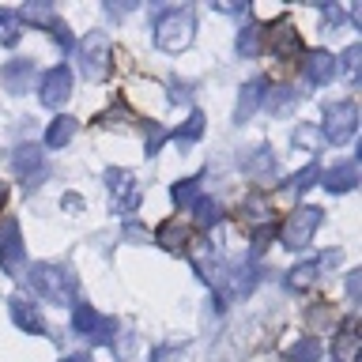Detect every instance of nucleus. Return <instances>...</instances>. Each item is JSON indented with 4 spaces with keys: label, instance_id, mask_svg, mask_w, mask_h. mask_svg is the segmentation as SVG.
Here are the masks:
<instances>
[{
    "label": "nucleus",
    "instance_id": "obj_37",
    "mask_svg": "<svg viewBox=\"0 0 362 362\" xmlns=\"http://www.w3.org/2000/svg\"><path fill=\"white\" fill-rule=\"evenodd\" d=\"M358 57H362V49H358V45H351V49H347L344 57H339L336 72H339V68H344V72H355V68H358Z\"/></svg>",
    "mask_w": 362,
    "mask_h": 362
},
{
    "label": "nucleus",
    "instance_id": "obj_46",
    "mask_svg": "<svg viewBox=\"0 0 362 362\" xmlns=\"http://www.w3.org/2000/svg\"><path fill=\"white\" fill-rule=\"evenodd\" d=\"M4 200H8V189H4V181H0V208H4Z\"/></svg>",
    "mask_w": 362,
    "mask_h": 362
},
{
    "label": "nucleus",
    "instance_id": "obj_40",
    "mask_svg": "<svg viewBox=\"0 0 362 362\" xmlns=\"http://www.w3.org/2000/svg\"><path fill=\"white\" fill-rule=\"evenodd\" d=\"M242 211L249 215V219H260V215H264V197H249Z\"/></svg>",
    "mask_w": 362,
    "mask_h": 362
},
{
    "label": "nucleus",
    "instance_id": "obj_16",
    "mask_svg": "<svg viewBox=\"0 0 362 362\" xmlns=\"http://www.w3.org/2000/svg\"><path fill=\"white\" fill-rule=\"evenodd\" d=\"M155 242L170 249V253H185L189 249V234H185V226H181V219H163L155 226Z\"/></svg>",
    "mask_w": 362,
    "mask_h": 362
},
{
    "label": "nucleus",
    "instance_id": "obj_6",
    "mask_svg": "<svg viewBox=\"0 0 362 362\" xmlns=\"http://www.w3.org/2000/svg\"><path fill=\"white\" fill-rule=\"evenodd\" d=\"M358 129V110L355 102H336V106H328L325 113V140L332 147H344L351 136Z\"/></svg>",
    "mask_w": 362,
    "mask_h": 362
},
{
    "label": "nucleus",
    "instance_id": "obj_35",
    "mask_svg": "<svg viewBox=\"0 0 362 362\" xmlns=\"http://www.w3.org/2000/svg\"><path fill=\"white\" fill-rule=\"evenodd\" d=\"M192 98V83L185 79H170V102H189Z\"/></svg>",
    "mask_w": 362,
    "mask_h": 362
},
{
    "label": "nucleus",
    "instance_id": "obj_31",
    "mask_svg": "<svg viewBox=\"0 0 362 362\" xmlns=\"http://www.w3.org/2000/svg\"><path fill=\"white\" fill-rule=\"evenodd\" d=\"M49 34L57 38V45H61V53H72V49H76V42H72V30H68L61 19H53V23H49Z\"/></svg>",
    "mask_w": 362,
    "mask_h": 362
},
{
    "label": "nucleus",
    "instance_id": "obj_26",
    "mask_svg": "<svg viewBox=\"0 0 362 362\" xmlns=\"http://www.w3.org/2000/svg\"><path fill=\"white\" fill-rule=\"evenodd\" d=\"M19 34H23V19H19V11L0 8V45H16V42H19Z\"/></svg>",
    "mask_w": 362,
    "mask_h": 362
},
{
    "label": "nucleus",
    "instance_id": "obj_10",
    "mask_svg": "<svg viewBox=\"0 0 362 362\" xmlns=\"http://www.w3.org/2000/svg\"><path fill=\"white\" fill-rule=\"evenodd\" d=\"M339 264V249H328V253H321L317 260H305V264H294L287 272V291H305L310 283H317L325 276V268H336Z\"/></svg>",
    "mask_w": 362,
    "mask_h": 362
},
{
    "label": "nucleus",
    "instance_id": "obj_5",
    "mask_svg": "<svg viewBox=\"0 0 362 362\" xmlns=\"http://www.w3.org/2000/svg\"><path fill=\"white\" fill-rule=\"evenodd\" d=\"M0 272L4 276H23L27 272V249H23V234L16 219H4V226H0Z\"/></svg>",
    "mask_w": 362,
    "mask_h": 362
},
{
    "label": "nucleus",
    "instance_id": "obj_21",
    "mask_svg": "<svg viewBox=\"0 0 362 362\" xmlns=\"http://www.w3.org/2000/svg\"><path fill=\"white\" fill-rule=\"evenodd\" d=\"M242 170H245V174H253V177H268V174H276V158H272L268 147H257V151L242 163Z\"/></svg>",
    "mask_w": 362,
    "mask_h": 362
},
{
    "label": "nucleus",
    "instance_id": "obj_30",
    "mask_svg": "<svg viewBox=\"0 0 362 362\" xmlns=\"http://www.w3.org/2000/svg\"><path fill=\"white\" fill-rule=\"evenodd\" d=\"M19 19H30V23H45V27H49V23H53L57 16H53V8H49V4H27V8L19 11Z\"/></svg>",
    "mask_w": 362,
    "mask_h": 362
},
{
    "label": "nucleus",
    "instance_id": "obj_27",
    "mask_svg": "<svg viewBox=\"0 0 362 362\" xmlns=\"http://www.w3.org/2000/svg\"><path fill=\"white\" fill-rule=\"evenodd\" d=\"M192 208H197V226H204V230L223 219V208H219L215 200H208V197H200L197 204H192Z\"/></svg>",
    "mask_w": 362,
    "mask_h": 362
},
{
    "label": "nucleus",
    "instance_id": "obj_42",
    "mask_svg": "<svg viewBox=\"0 0 362 362\" xmlns=\"http://www.w3.org/2000/svg\"><path fill=\"white\" fill-rule=\"evenodd\" d=\"M358 291H362V276H358V272H351V276H347V298L358 302Z\"/></svg>",
    "mask_w": 362,
    "mask_h": 362
},
{
    "label": "nucleus",
    "instance_id": "obj_39",
    "mask_svg": "<svg viewBox=\"0 0 362 362\" xmlns=\"http://www.w3.org/2000/svg\"><path fill=\"white\" fill-rule=\"evenodd\" d=\"M344 19H347V16H344V8H336V4H332V8H325V27H328V30H336Z\"/></svg>",
    "mask_w": 362,
    "mask_h": 362
},
{
    "label": "nucleus",
    "instance_id": "obj_1",
    "mask_svg": "<svg viewBox=\"0 0 362 362\" xmlns=\"http://www.w3.org/2000/svg\"><path fill=\"white\" fill-rule=\"evenodd\" d=\"M27 283L38 298L57 302V305H68L76 294V276H72V268H64V264H45V260L42 264H30Z\"/></svg>",
    "mask_w": 362,
    "mask_h": 362
},
{
    "label": "nucleus",
    "instance_id": "obj_11",
    "mask_svg": "<svg viewBox=\"0 0 362 362\" xmlns=\"http://www.w3.org/2000/svg\"><path fill=\"white\" fill-rule=\"evenodd\" d=\"M42 106H49V110H61L68 98H72V72H68L64 64H57L49 68V72L42 76Z\"/></svg>",
    "mask_w": 362,
    "mask_h": 362
},
{
    "label": "nucleus",
    "instance_id": "obj_14",
    "mask_svg": "<svg viewBox=\"0 0 362 362\" xmlns=\"http://www.w3.org/2000/svg\"><path fill=\"white\" fill-rule=\"evenodd\" d=\"M30 79H34V61L19 57V61H8L0 68V83H4L8 95H27L30 90Z\"/></svg>",
    "mask_w": 362,
    "mask_h": 362
},
{
    "label": "nucleus",
    "instance_id": "obj_17",
    "mask_svg": "<svg viewBox=\"0 0 362 362\" xmlns=\"http://www.w3.org/2000/svg\"><path fill=\"white\" fill-rule=\"evenodd\" d=\"M321 177H325V189L328 192H351V189L358 185V166L355 163H339V166H332Z\"/></svg>",
    "mask_w": 362,
    "mask_h": 362
},
{
    "label": "nucleus",
    "instance_id": "obj_33",
    "mask_svg": "<svg viewBox=\"0 0 362 362\" xmlns=\"http://www.w3.org/2000/svg\"><path fill=\"white\" fill-rule=\"evenodd\" d=\"M163 144H166V129L163 124H151V132H147V158L163 151Z\"/></svg>",
    "mask_w": 362,
    "mask_h": 362
},
{
    "label": "nucleus",
    "instance_id": "obj_23",
    "mask_svg": "<svg viewBox=\"0 0 362 362\" xmlns=\"http://www.w3.org/2000/svg\"><path fill=\"white\" fill-rule=\"evenodd\" d=\"M287 362H321V339H317V336H302L298 344L287 351Z\"/></svg>",
    "mask_w": 362,
    "mask_h": 362
},
{
    "label": "nucleus",
    "instance_id": "obj_15",
    "mask_svg": "<svg viewBox=\"0 0 362 362\" xmlns=\"http://www.w3.org/2000/svg\"><path fill=\"white\" fill-rule=\"evenodd\" d=\"M8 313H11V321H16L23 332H30V336H42L45 332V321H42V313L34 310V305L27 302V298H8Z\"/></svg>",
    "mask_w": 362,
    "mask_h": 362
},
{
    "label": "nucleus",
    "instance_id": "obj_3",
    "mask_svg": "<svg viewBox=\"0 0 362 362\" xmlns=\"http://www.w3.org/2000/svg\"><path fill=\"white\" fill-rule=\"evenodd\" d=\"M79 53V68H83V76L90 79V83H98V79H106L110 72V38L102 30H90L83 42L76 45Z\"/></svg>",
    "mask_w": 362,
    "mask_h": 362
},
{
    "label": "nucleus",
    "instance_id": "obj_47",
    "mask_svg": "<svg viewBox=\"0 0 362 362\" xmlns=\"http://www.w3.org/2000/svg\"><path fill=\"white\" fill-rule=\"evenodd\" d=\"M332 362H336V358H332Z\"/></svg>",
    "mask_w": 362,
    "mask_h": 362
},
{
    "label": "nucleus",
    "instance_id": "obj_4",
    "mask_svg": "<svg viewBox=\"0 0 362 362\" xmlns=\"http://www.w3.org/2000/svg\"><path fill=\"white\" fill-rule=\"evenodd\" d=\"M321 219H325V211L313 208V204H305V208L291 211L287 223H283V230H279L283 245H287V249H305V245L313 242V230L321 226Z\"/></svg>",
    "mask_w": 362,
    "mask_h": 362
},
{
    "label": "nucleus",
    "instance_id": "obj_24",
    "mask_svg": "<svg viewBox=\"0 0 362 362\" xmlns=\"http://www.w3.org/2000/svg\"><path fill=\"white\" fill-rule=\"evenodd\" d=\"M170 197H174V204L181 211L192 208V204L200 200V177H185V181H177L174 189H170Z\"/></svg>",
    "mask_w": 362,
    "mask_h": 362
},
{
    "label": "nucleus",
    "instance_id": "obj_13",
    "mask_svg": "<svg viewBox=\"0 0 362 362\" xmlns=\"http://www.w3.org/2000/svg\"><path fill=\"white\" fill-rule=\"evenodd\" d=\"M302 72H305V83H310V87H325V83H332V76H336V57H332V53H325V49L305 53Z\"/></svg>",
    "mask_w": 362,
    "mask_h": 362
},
{
    "label": "nucleus",
    "instance_id": "obj_18",
    "mask_svg": "<svg viewBox=\"0 0 362 362\" xmlns=\"http://www.w3.org/2000/svg\"><path fill=\"white\" fill-rule=\"evenodd\" d=\"M264 102V79H249L238 95V121H249L257 113V106Z\"/></svg>",
    "mask_w": 362,
    "mask_h": 362
},
{
    "label": "nucleus",
    "instance_id": "obj_28",
    "mask_svg": "<svg viewBox=\"0 0 362 362\" xmlns=\"http://www.w3.org/2000/svg\"><path fill=\"white\" fill-rule=\"evenodd\" d=\"M238 53L242 57H257L260 53V27L257 23H249V27L238 30Z\"/></svg>",
    "mask_w": 362,
    "mask_h": 362
},
{
    "label": "nucleus",
    "instance_id": "obj_2",
    "mask_svg": "<svg viewBox=\"0 0 362 362\" xmlns=\"http://www.w3.org/2000/svg\"><path fill=\"white\" fill-rule=\"evenodd\" d=\"M192 30H197L192 11L189 8H170L155 23V45H158V49H166V53H181L192 42Z\"/></svg>",
    "mask_w": 362,
    "mask_h": 362
},
{
    "label": "nucleus",
    "instance_id": "obj_34",
    "mask_svg": "<svg viewBox=\"0 0 362 362\" xmlns=\"http://www.w3.org/2000/svg\"><path fill=\"white\" fill-rule=\"evenodd\" d=\"M121 238H124V242H136V245H140V242H151V234H147L140 223H124V226H121Z\"/></svg>",
    "mask_w": 362,
    "mask_h": 362
},
{
    "label": "nucleus",
    "instance_id": "obj_45",
    "mask_svg": "<svg viewBox=\"0 0 362 362\" xmlns=\"http://www.w3.org/2000/svg\"><path fill=\"white\" fill-rule=\"evenodd\" d=\"M64 362H90V358H87V355H68Z\"/></svg>",
    "mask_w": 362,
    "mask_h": 362
},
{
    "label": "nucleus",
    "instance_id": "obj_20",
    "mask_svg": "<svg viewBox=\"0 0 362 362\" xmlns=\"http://www.w3.org/2000/svg\"><path fill=\"white\" fill-rule=\"evenodd\" d=\"M72 136H76V117L61 113V117H57L49 129H45V144H49V147H64L68 140H72Z\"/></svg>",
    "mask_w": 362,
    "mask_h": 362
},
{
    "label": "nucleus",
    "instance_id": "obj_9",
    "mask_svg": "<svg viewBox=\"0 0 362 362\" xmlns=\"http://www.w3.org/2000/svg\"><path fill=\"white\" fill-rule=\"evenodd\" d=\"M106 185L113 192V211L117 215H132L140 208V189H136L129 170H106Z\"/></svg>",
    "mask_w": 362,
    "mask_h": 362
},
{
    "label": "nucleus",
    "instance_id": "obj_8",
    "mask_svg": "<svg viewBox=\"0 0 362 362\" xmlns=\"http://www.w3.org/2000/svg\"><path fill=\"white\" fill-rule=\"evenodd\" d=\"M72 325H76V332L87 339L90 347H98V344H110L113 339V321H106L102 313H95L90 305H76V313H72Z\"/></svg>",
    "mask_w": 362,
    "mask_h": 362
},
{
    "label": "nucleus",
    "instance_id": "obj_38",
    "mask_svg": "<svg viewBox=\"0 0 362 362\" xmlns=\"http://www.w3.org/2000/svg\"><path fill=\"white\" fill-rule=\"evenodd\" d=\"M305 321H310V328H321V325L328 321V305H325V302H317L313 310L305 313Z\"/></svg>",
    "mask_w": 362,
    "mask_h": 362
},
{
    "label": "nucleus",
    "instance_id": "obj_25",
    "mask_svg": "<svg viewBox=\"0 0 362 362\" xmlns=\"http://www.w3.org/2000/svg\"><path fill=\"white\" fill-rule=\"evenodd\" d=\"M298 102V90L294 87H276V90H264V110L268 113H283Z\"/></svg>",
    "mask_w": 362,
    "mask_h": 362
},
{
    "label": "nucleus",
    "instance_id": "obj_29",
    "mask_svg": "<svg viewBox=\"0 0 362 362\" xmlns=\"http://www.w3.org/2000/svg\"><path fill=\"white\" fill-rule=\"evenodd\" d=\"M317 177H321V166H317V163H310V166H302L298 174L291 177V192H305V189H310L313 181H317Z\"/></svg>",
    "mask_w": 362,
    "mask_h": 362
},
{
    "label": "nucleus",
    "instance_id": "obj_12",
    "mask_svg": "<svg viewBox=\"0 0 362 362\" xmlns=\"http://www.w3.org/2000/svg\"><path fill=\"white\" fill-rule=\"evenodd\" d=\"M260 34H268V49H272V57H279V61H291V57L302 53V38L287 19H279L276 27H268Z\"/></svg>",
    "mask_w": 362,
    "mask_h": 362
},
{
    "label": "nucleus",
    "instance_id": "obj_32",
    "mask_svg": "<svg viewBox=\"0 0 362 362\" xmlns=\"http://www.w3.org/2000/svg\"><path fill=\"white\" fill-rule=\"evenodd\" d=\"M272 234H276V230H272V223H260L257 230H253V245H249V253H253V257L264 253L268 242H272Z\"/></svg>",
    "mask_w": 362,
    "mask_h": 362
},
{
    "label": "nucleus",
    "instance_id": "obj_36",
    "mask_svg": "<svg viewBox=\"0 0 362 362\" xmlns=\"http://www.w3.org/2000/svg\"><path fill=\"white\" fill-rule=\"evenodd\" d=\"M129 124L132 121V113L129 110H124V106H113V110H106V113H102V117H98V124Z\"/></svg>",
    "mask_w": 362,
    "mask_h": 362
},
{
    "label": "nucleus",
    "instance_id": "obj_43",
    "mask_svg": "<svg viewBox=\"0 0 362 362\" xmlns=\"http://www.w3.org/2000/svg\"><path fill=\"white\" fill-rule=\"evenodd\" d=\"M132 8H136V4H106V11H110V16H129Z\"/></svg>",
    "mask_w": 362,
    "mask_h": 362
},
{
    "label": "nucleus",
    "instance_id": "obj_41",
    "mask_svg": "<svg viewBox=\"0 0 362 362\" xmlns=\"http://www.w3.org/2000/svg\"><path fill=\"white\" fill-rule=\"evenodd\" d=\"M294 144H305V147H317V132L310 124H302V129H294Z\"/></svg>",
    "mask_w": 362,
    "mask_h": 362
},
{
    "label": "nucleus",
    "instance_id": "obj_44",
    "mask_svg": "<svg viewBox=\"0 0 362 362\" xmlns=\"http://www.w3.org/2000/svg\"><path fill=\"white\" fill-rule=\"evenodd\" d=\"M64 208H68V211H79V208H83V200H79L76 192H68V197H64Z\"/></svg>",
    "mask_w": 362,
    "mask_h": 362
},
{
    "label": "nucleus",
    "instance_id": "obj_7",
    "mask_svg": "<svg viewBox=\"0 0 362 362\" xmlns=\"http://www.w3.org/2000/svg\"><path fill=\"white\" fill-rule=\"evenodd\" d=\"M11 170L23 177V185L27 189H38L45 177H49V166H45L42 151L34 144H19L16 151H11Z\"/></svg>",
    "mask_w": 362,
    "mask_h": 362
},
{
    "label": "nucleus",
    "instance_id": "obj_19",
    "mask_svg": "<svg viewBox=\"0 0 362 362\" xmlns=\"http://www.w3.org/2000/svg\"><path fill=\"white\" fill-rule=\"evenodd\" d=\"M355 347H358V332H355V317H347L344 325H339V336H336V362H347L351 355H355Z\"/></svg>",
    "mask_w": 362,
    "mask_h": 362
},
{
    "label": "nucleus",
    "instance_id": "obj_22",
    "mask_svg": "<svg viewBox=\"0 0 362 362\" xmlns=\"http://www.w3.org/2000/svg\"><path fill=\"white\" fill-rule=\"evenodd\" d=\"M204 121H208V117H204L200 110H192V113H189V121L181 124L177 132H174V140H177V147H189V144H197L200 136H204Z\"/></svg>",
    "mask_w": 362,
    "mask_h": 362
}]
</instances>
